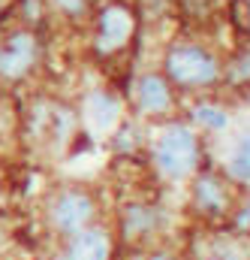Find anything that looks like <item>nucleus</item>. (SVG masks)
Masks as SVG:
<instances>
[{"mask_svg":"<svg viewBox=\"0 0 250 260\" xmlns=\"http://www.w3.org/2000/svg\"><path fill=\"white\" fill-rule=\"evenodd\" d=\"M163 70L169 85H178V88H211L223 76L220 61L199 43H175L166 52Z\"/></svg>","mask_w":250,"mask_h":260,"instance_id":"nucleus-1","label":"nucleus"},{"mask_svg":"<svg viewBox=\"0 0 250 260\" xmlns=\"http://www.w3.org/2000/svg\"><path fill=\"white\" fill-rule=\"evenodd\" d=\"M136 12L121 3V0H109L100 6L97 18H94V52L106 61L124 55L136 37Z\"/></svg>","mask_w":250,"mask_h":260,"instance_id":"nucleus-2","label":"nucleus"},{"mask_svg":"<svg viewBox=\"0 0 250 260\" xmlns=\"http://www.w3.org/2000/svg\"><path fill=\"white\" fill-rule=\"evenodd\" d=\"M154 160L157 167L172 176V179H181L196 170L199 164V139L187 124H169V127L160 133L157 145H154Z\"/></svg>","mask_w":250,"mask_h":260,"instance_id":"nucleus-3","label":"nucleus"},{"mask_svg":"<svg viewBox=\"0 0 250 260\" xmlns=\"http://www.w3.org/2000/svg\"><path fill=\"white\" fill-rule=\"evenodd\" d=\"M43 55V43L33 30L15 27L0 40V82L15 85L33 73V67Z\"/></svg>","mask_w":250,"mask_h":260,"instance_id":"nucleus-4","label":"nucleus"},{"mask_svg":"<svg viewBox=\"0 0 250 260\" xmlns=\"http://www.w3.org/2000/svg\"><path fill=\"white\" fill-rule=\"evenodd\" d=\"M94 218V200L85 191H63L55 203H52V224L61 233H78L85 230V224Z\"/></svg>","mask_w":250,"mask_h":260,"instance_id":"nucleus-5","label":"nucleus"},{"mask_svg":"<svg viewBox=\"0 0 250 260\" xmlns=\"http://www.w3.org/2000/svg\"><path fill=\"white\" fill-rule=\"evenodd\" d=\"M136 103L145 115H166L175 103L169 79L163 73H145L136 85Z\"/></svg>","mask_w":250,"mask_h":260,"instance_id":"nucleus-6","label":"nucleus"},{"mask_svg":"<svg viewBox=\"0 0 250 260\" xmlns=\"http://www.w3.org/2000/svg\"><path fill=\"white\" fill-rule=\"evenodd\" d=\"M121 97H115L112 91H91L85 97V115H88V124L97 130V133H109V130L118 127L121 121Z\"/></svg>","mask_w":250,"mask_h":260,"instance_id":"nucleus-7","label":"nucleus"},{"mask_svg":"<svg viewBox=\"0 0 250 260\" xmlns=\"http://www.w3.org/2000/svg\"><path fill=\"white\" fill-rule=\"evenodd\" d=\"M69 260H109L112 239L103 230H78L69 242Z\"/></svg>","mask_w":250,"mask_h":260,"instance_id":"nucleus-8","label":"nucleus"},{"mask_svg":"<svg viewBox=\"0 0 250 260\" xmlns=\"http://www.w3.org/2000/svg\"><path fill=\"white\" fill-rule=\"evenodd\" d=\"M193 200H196L199 212H205V215H220V212L226 209V191H223L220 179L211 176V173H202V176L196 179V185H193Z\"/></svg>","mask_w":250,"mask_h":260,"instance_id":"nucleus-9","label":"nucleus"},{"mask_svg":"<svg viewBox=\"0 0 250 260\" xmlns=\"http://www.w3.org/2000/svg\"><path fill=\"white\" fill-rule=\"evenodd\" d=\"M226 170H229L232 179H238V182H250V133H241V136L235 139Z\"/></svg>","mask_w":250,"mask_h":260,"instance_id":"nucleus-10","label":"nucleus"},{"mask_svg":"<svg viewBox=\"0 0 250 260\" xmlns=\"http://www.w3.org/2000/svg\"><path fill=\"white\" fill-rule=\"evenodd\" d=\"M157 224V212L148 209V206H130L124 218V233L127 236H139L145 230H151Z\"/></svg>","mask_w":250,"mask_h":260,"instance_id":"nucleus-11","label":"nucleus"},{"mask_svg":"<svg viewBox=\"0 0 250 260\" xmlns=\"http://www.w3.org/2000/svg\"><path fill=\"white\" fill-rule=\"evenodd\" d=\"M193 121L202 124L205 130H226L229 115H226L223 109L211 106V103H196V106H193Z\"/></svg>","mask_w":250,"mask_h":260,"instance_id":"nucleus-12","label":"nucleus"},{"mask_svg":"<svg viewBox=\"0 0 250 260\" xmlns=\"http://www.w3.org/2000/svg\"><path fill=\"white\" fill-rule=\"evenodd\" d=\"M226 79L232 85H250V49L232 61V67L226 70Z\"/></svg>","mask_w":250,"mask_h":260,"instance_id":"nucleus-13","label":"nucleus"},{"mask_svg":"<svg viewBox=\"0 0 250 260\" xmlns=\"http://www.w3.org/2000/svg\"><path fill=\"white\" fill-rule=\"evenodd\" d=\"M178 6H181V15L193 21H205L211 12V0H178Z\"/></svg>","mask_w":250,"mask_h":260,"instance_id":"nucleus-14","label":"nucleus"},{"mask_svg":"<svg viewBox=\"0 0 250 260\" xmlns=\"http://www.w3.org/2000/svg\"><path fill=\"white\" fill-rule=\"evenodd\" d=\"M52 3L61 9L63 15H69V18H78L88 9V0H52Z\"/></svg>","mask_w":250,"mask_h":260,"instance_id":"nucleus-15","label":"nucleus"},{"mask_svg":"<svg viewBox=\"0 0 250 260\" xmlns=\"http://www.w3.org/2000/svg\"><path fill=\"white\" fill-rule=\"evenodd\" d=\"M238 227H241V230H250V206L238 215Z\"/></svg>","mask_w":250,"mask_h":260,"instance_id":"nucleus-16","label":"nucleus"},{"mask_svg":"<svg viewBox=\"0 0 250 260\" xmlns=\"http://www.w3.org/2000/svg\"><path fill=\"white\" fill-rule=\"evenodd\" d=\"M12 3H18V0H0V18H3V15L12 9Z\"/></svg>","mask_w":250,"mask_h":260,"instance_id":"nucleus-17","label":"nucleus"},{"mask_svg":"<svg viewBox=\"0 0 250 260\" xmlns=\"http://www.w3.org/2000/svg\"><path fill=\"white\" fill-rule=\"evenodd\" d=\"M241 3H244V12H247L244 15V24H247V30H250V0H241Z\"/></svg>","mask_w":250,"mask_h":260,"instance_id":"nucleus-18","label":"nucleus"}]
</instances>
